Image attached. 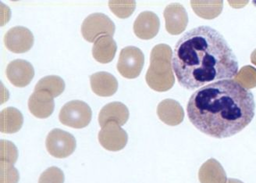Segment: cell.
<instances>
[{"label": "cell", "instance_id": "6da1fadb", "mask_svg": "<svg viewBox=\"0 0 256 183\" xmlns=\"http://www.w3.org/2000/svg\"><path fill=\"white\" fill-rule=\"evenodd\" d=\"M172 65L178 82L188 90L230 79L238 72L233 50L224 36L210 26L194 28L178 40Z\"/></svg>", "mask_w": 256, "mask_h": 183}, {"label": "cell", "instance_id": "7a4b0ae2", "mask_svg": "<svg viewBox=\"0 0 256 183\" xmlns=\"http://www.w3.org/2000/svg\"><path fill=\"white\" fill-rule=\"evenodd\" d=\"M254 110L252 93L233 79L218 81L198 89L187 106L192 125L217 139L242 132L254 118Z\"/></svg>", "mask_w": 256, "mask_h": 183}, {"label": "cell", "instance_id": "3957f363", "mask_svg": "<svg viewBox=\"0 0 256 183\" xmlns=\"http://www.w3.org/2000/svg\"><path fill=\"white\" fill-rule=\"evenodd\" d=\"M172 59V49L168 45H156L152 50L150 66L146 73V80L153 90L160 93L166 92L174 85Z\"/></svg>", "mask_w": 256, "mask_h": 183}, {"label": "cell", "instance_id": "277c9868", "mask_svg": "<svg viewBox=\"0 0 256 183\" xmlns=\"http://www.w3.org/2000/svg\"><path fill=\"white\" fill-rule=\"evenodd\" d=\"M92 111L87 103L80 100L66 103L60 112L59 119L62 125L74 128H83L91 122Z\"/></svg>", "mask_w": 256, "mask_h": 183}, {"label": "cell", "instance_id": "5b68a950", "mask_svg": "<svg viewBox=\"0 0 256 183\" xmlns=\"http://www.w3.org/2000/svg\"><path fill=\"white\" fill-rule=\"evenodd\" d=\"M116 27L112 20L101 13L89 15L82 25V34L88 43L104 36H114Z\"/></svg>", "mask_w": 256, "mask_h": 183}, {"label": "cell", "instance_id": "8992f818", "mask_svg": "<svg viewBox=\"0 0 256 183\" xmlns=\"http://www.w3.org/2000/svg\"><path fill=\"white\" fill-rule=\"evenodd\" d=\"M76 139L64 130L55 128L47 135L46 146L50 155L56 158H66L74 152Z\"/></svg>", "mask_w": 256, "mask_h": 183}, {"label": "cell", "instance_id": "52a82bcc", "mask_svg": "<svg viewBox=\"0 0 256 183\" xmlns=\"http://www.w3.org/2000/svg\"><path fill=\"white\" fill-rule=\"evenodd\" d=\"M144 63V54L140 49L128 47L121 50L116 68L122 76L134 79L140 75Z\"/></svg>", "mask_w": 256, "mask_h": 183}, {"label": "cell", "instance_id": "ba28073f", "mask_svg": "<svg viewBox=\"0 0 256 183\" xmlns=\"http://www.w3.org/2000/svg\"><path fill=\"white\" fill-rule=\"evenodd\" d=\"M98 141L108 151H119L126 146L128 135L116 122H108L98 132Z\"/></svg>", "mask_w": 256, "mask_h": 183}, {"label": "cell", "instance_id": "9c48e42d", "mask_svg": "<svg viewBox=\"0 0 256 183\" xmlns=\"http://www.w3.org/2000/svg\"><path fill=\"white\" fill-rule=\"evenodd\" d=\"M34 41L32 32L22 26L12 28L4 36L6 47L14 54H24L29 51L33 47Z\"/></svg>", "mask_w": 256, "mask_h": 183}, {"label": "cell", "instance_id": "30bf717a", "mask_svg": "<svg viewBox=\"0 0 256 183\" xmlns=\"http://www.w3.org/2000/svg\"><path fill=\"white\" fill-rule=\"evenodd\" d=\"M166 29L172 36H178L184 32L188 24V13L180 4H171L164 13Z\"/></svg>", "mask_w": 256, "mask_h": 183}, {"label": "cell", "instance_id": "8fae6325", "mask_svg": "<svg viewBox=\"0 0 256 183\" xmlns=\"http://www.w3.org/2000/svg\"><path fill=\"white\" fill-rule=\"evenodd\" d=\"M34 76L32 64L24 60H15L8 64L6 77L8 80L16 87L28 86Z\"/></svg>", "mask_w": 256, "mask_h": 183}, {"label": "cell", "instance_id": "7c38bea8", "mask_svg": "<svg viewBox=\"0 0 256 183\" xmlns=\"http://www.w3.org/2000/svg\"><path fill=\"white\" fill-rule=\"evenodd\" d=\"M160 28V18L155 13L144 11L136 18L134 32L139 39L150 40L157 36Z\"/></svg>", "mask_w": 256, "mask_h": 183}, {"label": "cell", "instance_id": "4fadbf2b", "mask_svg": "<svg viewBox=\"0 0 256 183\" xmlns=\"http://www.w3.org/2000/svg\"><path fill=\"white\" fill-rule=\"evenodd\" d=\"M28 108L34 117L47 118L54 113V97L46 91H34L29 98Z\"/></svg>", "mask_w": 256, "mask_h": 183}, {"label": "cell", "instance_id": "5bb4252c", "mask_svg": "<svg viewBox=\"0 0 256 183\" xmlns=\"http://www.w3.org/2000/svg\"><path fill=\"white\" fill-rule=\"evenodd\" d=\"M129 110L126 106L120 102H112L104 106L98 114V123L100 126H105L108 122H116L122 126L129 119Z\"/></svg>", "mask_w": 256, "mask_h": 183}, {"label": "cell", "instance_id": "9a60e30c", "mask_svg": "<svg viewBox=\"0 0 256 183\" xmlns=\"http://www.w3.org/2000/svg\"><path fill=\"white\" fill-rule=\"evenodd\" d=\"M157 114L162 122L170 126L180 125L184 118L183 107L178 101L171 99L160 102L157 107Z\"/></svg>", "mask_w": 256, "mask_h": 183}, {"label": "cell", "instance_id": "2e32d148", "mask_svg": "<svg viewBox=\"0 0 256 183\" xmlns=\"http://www.w3.org/2000/svg\"><path fill=\"white\" fill-rule=\"evenodd\" d=\"M90 83L93 92L102 97L112 96L118 89L116 78L105 71L92 75L90 76Z\"/></svg>", "mask_w": 256, "mask_h": 183}, {"label": "cell", "instance_id": "e0dca14e", "mask_svg": "<svg viewBox=\"0 0 256 183\" xmlns=\"http://www.w3.org/2000/svg\"><path fill=\"white\" fill-rule=\"evenodd\" d=\"M116 50L118 46L112 36H101L94 43L92 56L96 61L101 64H108L114 60Z\"/></svg>", "mask_w": 256, "mask_h": 183}, {"label": "cell", "instance_id": "ac0fdd59", "mask_svg": "<svg viewBox=\"0 0 256 183\" xmlns=\"http://www.w3.org/2000/svg\"><path fill=\"white\" fill-rule=\"evenodd\" d=\"M198 178L201 183H226L228 181L224 167L214 158L210 159L201 166Z\"/></svg>", "mask_w": 256, "mask_h": 183}, {"label": "cell", "instance_id": "d6986e66", "mask_svg": "<svg viewBox=\"0 0 256 183\" xmlns=\"http://www.w3.org/2000/svg\"><path fill=\"white\" fill-rule=\"evenodd\" d=\"M0 131L2 133H16L23 125V114L14 107L4 109L0 113Z\"/></svg>", "mask_w": 256, "mask_h": 183}, {"label": "cell", "instance_id": "ffe728a7", "mask_svg": "<svg viewBox=\"0 0 256 183\" xmlns=\"http://www.w3.org/2000/svg\"><path fill=\"white\" fill-rule=\"evenodd\" d=\"M190 5L198 16L212 20L220 15L224 3L222 1H192Z\"/></svg>", "mask_w": 256, "mask_h": 183}, {"label": "cell", "instance_id": "44dd1931", "mask_svg": "<svg viewBox=\"0 0 256 183\" xmlns=\"http://www.w3.org/2000/svg\"><path fill=\"white\" fill-rule=\"evenodd\" d=\"M65 89V82L62 78L56 75L44 77L38 81L34 87V91H46L54 98L60 96Z\"/></svg>", "mask_w": 256, "mask_h": 183}, {"label": "cell", "instance_id": "7402d4cb", "mask_svg": "<svg viewBox=\"0 0 256 183\" xmlns=\"http://www.w3.org/2000/svg\"><path fill=\"white\" fill-rule=\"evenodd\" d=\"M234 80L244 89H254L256 87V68L250 65L243 67L235 75Z\"/></svg>", "mask_w": 256, "mask_h": 183}, {"label": "cell", "instance_id": "603a6c76", "mask_svg": "<svg viewBox=\"0 0 256 183\" xmlns=\"http://www.w3.org/2000/svg\"><path fill=\"white\" fill-rule=\"evenodd\" d=\"M108 7L114 15L120 18H128L136 10V3L134 1H110Z\"/></svg>", "mask_w": 256, "mask_h": 183}, {"label": "cell", "instance_id": "cb8c5ba5", "mask_svg": "<svg viewBox=\"0 0 256 183\" xmlns=\"http://www.w3.org/2000/svg\"><path fill=\"white\" fill-rule=\"evenodd\" d=\"M18 148L12 142L8 140H1V161L14 164L18 160Z\"/></svg>", "mask_w": 256, "mask_h": 183}, {"label": "cell", "instance_id": "d4e9b609", "mask_svg": "<svg viewBox=\"0 0 256 183\" xmlns=\"http://www.w3.org/2000/svg\"><path fill=\"white\" fill-rule=\"evenodd\" d=\"M0 181L1 183H18L20 174L14 164L0 162Z\"/></svg>", "mask_w": 256, "mask_h": 183}, {"label": "cell", "instance_id": "484cf974", "mask_svg": "<svg viewBox=\"0 0 256 183\" xmlns=\"http://www.w3.org/2000/svg\"><path fill=\"white\" fill-rule=\"evenodd\" d=\"M64 174L59 167H51L46 169L40 176L38 183H64Z\"/></svg>", "mask_w": 256, "mask_h": 183}, {"label": "cell", "instance_id": "4316f807", "mask_svg": "<svg viewBox=\"0 0 256 183\" xmlns=\"http://www.w3.org/2000/svg\"><path fill=\"white\" fill-rule=\"evenodd\" d=\"M251 61L253 64H254L256 66V49L251 54Z\"/></svg>", "mask_w": 256, "mask_h": 183}, {"label": "cell", "instance_id": "83f0119b", "mask_svg": "<svg viewBox=\"0 0 256 183\" xmlns=\"http://www.w3.org/2000/svg\"><path fill=\"white\" fill-rule=\"evenodd\" d=\"M228 183H244L243 181H240L238 179H234V178H229Z\"/></svg>", "mask_w": 256, "mask_h": 183}]
</instances>
